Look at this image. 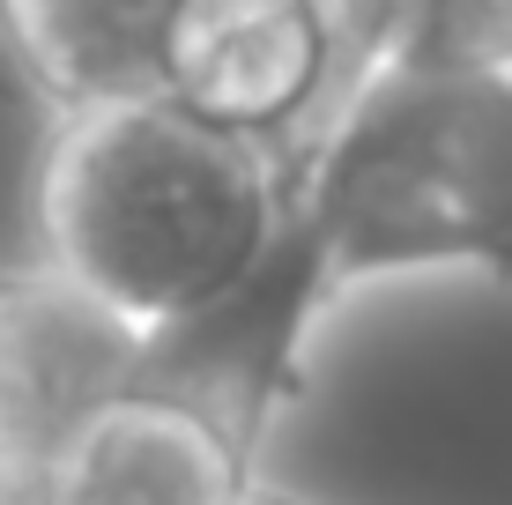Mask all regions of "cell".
Masks as SVG:
<instances>
[{"instance_id": "6da1fadb", "label": "cell", "mask_w": 512, "mask_h": 505, "mask_svg": "<svg viewBox=\"0 0 512 505\" xmlns=\"http://www.w3.org/2000/svg\"><path fill=\"white\" fill-rule=\"evenodd\" d=\"M431 268L512 275V67H357L290 156V216L268 268L201 327L156 342L149 379H171L260 446L305 387L327 312Z\"/></svg>"}, {"instance_id": "7a4b0ae2", "label": "cell", "mask_w": 512, "mask_h": 505, "mask_svg": "<svg viewBox=\"0 0 512 505\" xmlns=\"http://www.w3.org/2000/svg\"><path fill=\"white\" fill-rule=\"evenodd\" d=\"M290 216V156L134 97L52 119L38 164V253L149 342L223 312L268 268Z\"/></svg>"}, {"instance_id": "3957f363", "label": "cell", "mask_w": 512, "mask_h": 505, "mask_svg": "<svg viewBox=\"0 0 512 505\" xmlns=\"http://www.w3.org/2000/svg\"><path fill=\"white\" fill-rule=\"evenodd\" d=\"M357 82V45L334 0H179L164 97L208 127L297 156Z\"/></svg>"}, {"instance_id": "277c9868", "label": "cell", "mask_w": 512, "mask_h": 505, "mask_svg": "<svg viewBox=\"0 0 512 505\" xmlns=\"http://www.w3.org/2000/svg\"><path fill=\"white\" fill-rule=\"evenodd\" d=\"M149 357L156 342L60 260H0V468L52 476V461L141 387Z\"/></svg>"}, {"instance_id": "5b68a950", "label": "cell", "mask_w": 512, "mask_h": 505, "mask_svg": "<svg viewBox=\"0 0 512 505\" xmlns=\"http://www.w3.org/2000/svg\"><path fill=\"white\" fill-rule=\"evenodd\" d=\"M253 483L260 446L149 372L52 461V505H245Z\"/></svg>"}, {"instance_id": "8992f818", "label": "cell", "mask_w": 512, "mask_h": 505, "mask_svg": "<svg viewBox=\"0 0 512 505\" xmlns=\"http://www.w3.org/2000/svg\"><path fill=\"white\" fill-rule=\"evenodd\" d=\"M179 0H0V45L52 119L164 97Z\"/></svg>"}, {"instance_id": "52a82bcc", "label": "cell", "mask_w": 512, "mask_h": 505, "mask_svg": "<svg viewBox=\"0 0 512 505\" xmlns=\"http://www.w3.org/2000/svg\"><path fill=\"white\" fill-rule=\"evenodd\" d=\"M372 60H446V67H512V0H334Z\"/></svg>"}, {"instance_id": "ba28073f", "label": "cell", "mask_w": 512, "mask_h": 505, "mask_svg": "<svg viewBox=\"0 0 512 505\" xmlns=\"http://www.w3.org/2000/svg\"><path fill=\"white\" fill-rule=\"evenodd\" d=\"M0 505H52V476H30V468H0Z\"/></svg>"}, {"instance_id": "9c48e42d", "label": "cell", "mask_w": 512, "mask_h": 505, "mask_svg": "<svg viewBox=\"0 0 512 505\" xmlns=\"http://www.w3.org/2000/svg\"><path fill=\"white\" fill-rule=\"evenodd\" d=\"M245 505H320V498H297V491H275V483H253Z\"/></svg>"}]
</instances>
